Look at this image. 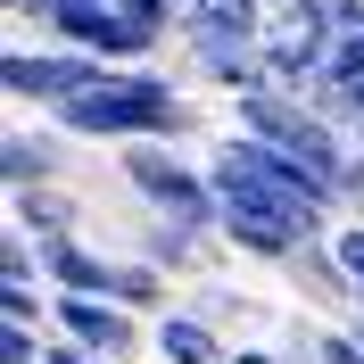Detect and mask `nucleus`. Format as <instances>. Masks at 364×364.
<instances>
[{
	"label": "nucleus",
	"instance_id": "nucleus-1",
	"mask_svg": "<svg viewBox=\"0 0 364 364\" xmlns=\"http://www.w3.org/2000/svg\"><path fill=\"white\" fill-rule=\"evenodd\" d=\"M67 141H108V149H133V141H182L199 133V108L174 91V75L158 67H116L100 91H83L75 108L50 116Z\"/></svg>",
	"mask_w": 364,
	"mask_h": 364
},
{
	"label": "nucleus",
	"instance_id": "nucleus-2",
	"mask_svg": "<svg viewBox=\"0 0 364 364\" xmlns=\"http://www.w3.org/2000/svg\"><path fill=\"white\" fill-rule=\"evenodd\" d=\"M116 182L141 199V215H166V224H191V232H215V240H224L215 174L191 166L174 141H133V149H116Z\"/></svg>",
	"mask_w": 364,
	"mask_h": 364
},
{
	"label": "nucleus",
	"instance_id": "nucleus-3",
	"mask_svg": "<svg viewBox=\"0 0 364 364\" xmlns=\"http://www.w3.org/2000/svg\"><path fill=\"white\" fill-rule=\"evenodd\" d=\"M232 133L265 141V149H282V158H298L306 174H323V182H340L348 158H356V141H348L331 116H315L298 91H249V100H232Z\"/></svg>",
	"mask_w": 364,
	"mask_h": 364
},
{
	"label": "nucleus",
	"instance_id": "nucleus-4",
	"mask_svg": "<svg viewBox=\"0 0 364 364\" xmlns=\"http://www.w3.org/2000/svg\"><path fill=\"white\" fill-rule=\"evenodd\" d=\"M108 58H91V50H58V42H42V50H9L0 58V91L17 100V108H42V116H58V108H75L83 91H100L108 83Z\"/></svg>",
	"mask_w": 364,
	"mask_h": 364
},
{
	"label": "nucleus",
	"instance_id": "nucleus-5",
	"mask_svg": "<svg viewBox=\"0 0 364 364\" xmlns=\"http://www.w3.org/2000/svg\"><path fill=\"white\" fill-rule=\"evenodd\" d=\"M50 323H58V340L91 348V356H108V364L141 356V340H149V323L124 315L116 298H50Z\"/></svg>",
	"mask_w": 364,
	"mask_h": 364
},
{
	"label": "nucleus",
	"instance_id": "nucleus-6",
	"mask_svg": "<svg viewBox=\"0 0 364 364\" xmlns=\"http://www.w3.org/2000/svg\"><path fill=\"white\" fill-rule=\"evenodd\" d=\"M67 158L75 141L58 124H17V133L0 141V182H9V199L17 191H67Z\"/></svg>",
	"mask_w": 364,
	"mask_h": 364
},
{
	"label": "nucleus",
	"instance_id": "nucleus-7",
	"mask_svg": "<svg viewBox=\"0 0 364 364\" xmlns=\"http://www.w3.org/2000/svg\"><path fill=\"white\" fill-rule=\"evenodd\" d=\"M265 25H273V9L265 0H191L182 9V42L199 50V42H265Z\"/></svg>",
	"mask_w": 364,
	"mask_h": 364
},
{
	"label": "nucleus",
	"instance_id": "nucleus-8",
	"mask_svg": "<svg viewBox=\"0 0 364 364\" xmlns=\"http://www.w3.org/2000/svg\"><path fill=\"white\" fill-rule=\"evenodd\" d=\"M149 356H158V364H232V348H224V331H215L207 315L174 306V315L149 323Z\"/></svg>",
	"mask_w": 364,
	"mask_h": 364
},
{
	"label": "nucleus",
	"instance_id": "nucleus-9",
	"mask_svg": "<svg viewBox=\"0 0 364 364\" xmlns=\"http://www.w3.org/2000/svg\"><path fill=\"white\" fill-rule=\"evenodd\" d=\"M282 273H290V290H298V298H315V306H331L340 323L356 315V282H348V265L331 257V240H315V249H298V257H290Z\"/></svg>",
	"mask_w": 364,
	"mask_h": 364
},
{
	"label": "nucleus",
	"instance_id": "nucleus-10",
	"mask_svg": "<svg viewBox=\"0 0 364 364\" xmlns=\"http://www.w3.org/2000/svg\"><path fill=\"white\" fill-rule=\"evenodd\" d=\"M207 249H215V232H191V224H166V215H141V249H133V257H149L166 282H174V273H191V282H199V273H207Z\"/></svg>",
	"mask_w": 364,
	"mask_h": 364
},
{
	"label": "nucleus",
	"instance_id": "nucleus-11",
	"mask_svg": "<svg viewBox=\"0 0 364 364\" xmlns=\"http://www.w3.org/2000/svg\"><path fill=\"white\" fill-rule=\"evenodd\" d=\"M9 232H25L33 249H50V240H83V207H75L67 191H17V199H9Z\"/></svg>",
	"mask_w": 364,
	"mask_h": 364
},
{
	"label": "nucleus",
	"instance_id": "nucleus-12",
	"mask_svg": "<svg viewBox=\"0 0 364 364\" xmlns=\"http://www.w3.org/2000/svg\"><path fill=\"white\" fill-rule=\"evenodd\" d=\"M0 315H9V323H25V331H42V315H50V298L33 290V282H0Z\"/></svg>",
	"mask_w": 364,
	"mask_h": 364
},
{
	"label": "nucleus",
	"instance_id": "nucleus-13",
	"mask_svg": "<svg viewBox=\"0 0 364 364\" xmlns=\"http://www.w3.org/2000/svg\"><path fill=\"white\" fill-rule=\"evenodd\" d=\"M58 331H25V323H0V364H42Z\"/></svg>",
	"mask_w": 364,
	"mask_h": 364
},
{
	"label": "nucleus",
	"instance_id": "nucleus-14",
	"mask_svg": "<svg viewBox=\"0 0 364 364\" xmlns=\"http://www.w3.org/2000/svg\"><path fill=\"white\" fill-rule=\"evenodd\" d=\"M0 282H33V290H42V249H33L25 232H9V249H0Z\"/></svg>",
	"mask_w": 364,
	"mask_h": 364
},
{
	"label": "nucleus",
	"instance_id": "nucleus-15",
	"mask_svg": "<svg viewBox=\"0 0 364 364\" xmlns=\"http://www.w3.org/2000/svg\"><path fill=\"white\" fill-rule=\"evenodd\" d=\"M315 356L323 364H364V340L348 331V323H315Z\"/></svg>",
	"mask_w": 364,
	"mask_h": 364
},
{
	"label": "nucleus",
	"instance_id": "nucleus-16",
	"mask_svg": "<svg viewBox=\"0 0 364 364\" xmlns=\"http://www.w3.org/2000/svg\"><path fill=\"white\" fill-rule=\"evenodd\" d=\"M331 257L348 265V282H356V298H364V215H348V224L331 232Z\"/></svg>",
	"mask_w": 364,
	"mask_h": 364
},
{
	"label": "nucleus",
	"instance_id": "nucleus-17",
	"mask_svg": "<svg viewBox=\"0 0 364 364\" xmlns=\"http://www.w3.org/2000/svg\"><path fill=\"white\" fill-rule=\"evenodd\" d=\"M191 315H207L215 331H224V323H249L257 306H249V298H232V290H199V298H191Z\"/></svg>",
	"mask_w": 364,
	"mask_h": 364
},
{
	"label": "nucleus",
	"instance_id": "nucleus-18",
	"mask_svg": "<svg viewBox=\"0 0 364 364\" xmlns=\"http://www.w3.org/2000/svg\"><path fill=\"white\" fill-rule=\"evenodd\" d=\"M340 207H348V215H364V149L348 158V174H340Z\"/></svg>",
	"mask_w": 364,
	"mask_h": 364
},
{
	"label": "nucleus",
	"instance_id": "nucleus-19",
	"mask_svg": "<svg viewBox=\"0 0 364 364\" xmlns=\"http://www.w3.org/2000/svg\"><path fill=\"white\" fill-rule=\"evenodd\" d=\"M42 364H108V356H91V348H75V340H50Z\"/></svg>",
	"mask_w": 364,
	"mask_h": 364
},
{
	"label": "nucleus",
	"instance_id": "nucleus-20",
	"mask_svg": "<svg viewBox=\"0 0 364 364\" xmlns=\"http://www.w3.org/2000/svg\"><path fill=\"white\" fill-rule=\"evenodd\" d=\"M232 364H290L282 348H232Z\"/></svg>",
	"mask_w": 364,
	"mask_h": 364
},
{
	"label": "nucleus",
	"instance_id": "nucleus-21",
	"mask_svg": "<svg viewBox=\"0 0 364 364\" xmlns=\"http://www.w3.org/2000/svg\"><path fill=\"white\" fill-rule=\"evenodd\" d=\"M356 116H364V83H356V91H348V124H356Z\"/></svg>",
	"mask_w": 364,
	"mask_h": 364
},
{
	"label": "nucleus",
	"instance_id": "nucleus-22",
	"mask_svg": "<svg viewBox=\"0 0 364 364\" xmlns=\"http://www.w3.org/2000/svg\"><path fill=\"white\" fill-rule=\"evenodd\" d=\"M348 141H356V149H364V116H356V124H348Z\"/></svg>",
	"mask_w": 364,
	"mask_h": 364
},
{
	"label": "nucleus",
	"instance_id": "nucleus-23",
	"mask_svg": "<svg viewBox=\"0 0 364 364\" xmlns=\"http://www.w3.org/2000/svg\"><path fill=\"white\" fill-rule=\"evenodd\" d=\"M265 9H273V17H282V9H298V0H265Z\"/></svg>",
	"mask_w": 364,
	"mask_h": 364
},
{
	"label": "nucleus",
	"instance_id": "nucleus-24",
	"mask_svg": "<svg viewBox=\"0 0 364 364\" xmlns=\"http://www.w3.org/2000/svg\"><path fill=\"white\" fill-rule=\"evenodd\" d=\"M83 9H116V0H83Z\"/></svg>",
	"mask_w": 364,
	"mask_h": 364
},
{
	"label": "nucleus",
	"instance_id": "nucleus-25",
	"mask_svg": "<svg viewBox=\"0 0 364 364\" xmlns=\"http://www.w3.org/2000/svg\"><path fill=\"white\" fill-rule=\"evenodd\" d=\"M9 9H33V0H9Z\"/></svg>",
	"mask_w": 364,
	"mask_h": 364
},
{
	"label": "nucleus",
	"instance_id": "nucleus-26",
	"mask_svg": "<svg viewBox=\"0 0 364 364\" xmlns=\"http://www.w3.org/2000/svg\"><path fill=\"white\" fill-rule=\"evenodd\" d=\"M356 315H364V298H356Z\"/></svg>",
	"mask_w": 364,
	"mask_h": 364
},
{
	"label": "nucleus",
	"instance_id": "nucleus-27",
	"mask_svg": "<svg viewBox=\"0 0 364 364\" xmlns=\"http://www.w3.org/2000/svg\"><path fill=\"white\" fill-rule=\"evenodd\" d=\"M182 9H191V0H182Z\"/></svg>",
	"mask_w": 364,
	"mask_h": 364
}]
</instances>
